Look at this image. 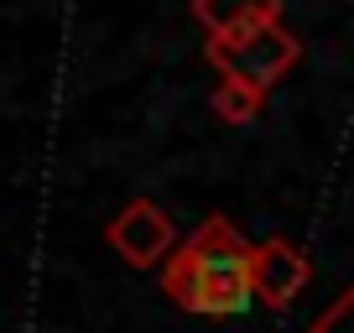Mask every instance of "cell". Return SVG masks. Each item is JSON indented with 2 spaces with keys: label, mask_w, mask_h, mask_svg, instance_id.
<instances>
[{
  "label": "cell",
  "mask_w": 354,
  "mask_h": 333,
  "mask_svg": "<svg viewBox=\"0 0 354 333\" xmlns=\"http://www.w3.org/2000/svg\"><path fill=\"white\" fill-rule=\"evenodd\" d=\"M250 260H255V245L224 213H214L172 250V260L162 266V292L183 312L234 318V312H245L255 302Z\"/></svg>",
  "instance_id": "1"
},
{
  "label": "cell",
  "mask_w": 354,
  "mask_h": 333,
  "mask_svg": "<svg viewBox=\"0 0 354 333\" xmlns=\"http://www.w3.org/2000/svg\"><path fill=\"white\" fill-rule=\"evenodd\" d=\"M297 57H302V42L281 21H245L234 32L209 37V63L219 68V78L250 84V89H271Z\"/></svg>",
  "instance_id": "2"
},
{
  "label": "cell",
  "mask_w": 354,
  "mask_h": 333,
  "mask_svg": "<svg viewBox=\"0 0 354 333\" xmlns=\"http://www.w3.org/2000/svg\"><path fill=\"white\" fill-rule=\"evenodd\" d=\"M104 240H110V250H120V260H131V266H141V271L156 266V260L167 266L172 250H177L172 219H167L151 198H131L125 203V209L104 224Z\"/></svg>",
  "instance_id": "3"
},
{
  "label": "cell",
  "mask_w": 354,
  "mask_h": 333,
  "mask_svg": "<svg viewBox=\"0 0 354 333\" xmlns=\"http://www.w3.org/2000/svg\"><path fill=\"white\" fill-rule=\"evenodd\" d=\"M308 276H313V266H308V256H302L292 240H281V234H277V240L255 245L250 287H255V297H261L266 307H287V302L308 287Z\"/></svg>",
  "instance_id": "4"
},
{
  "label": "cell",
  "mask_w": 354,
  "mask_h": 333,
  "mask_svg": "<svg viewBox=\"0 0 354 333\" xmlns=\"http://www.w3.org/2000/svg\"><path fill=\"white\" fill-rule=\"evenodd\" d=\"M193 16L209 26V37H219L245 21H281V0H193Z\"/></svg>",
  "instance_id": "5"
},
{
  "label": "cell",
  "mask_w": 354,
  "mask_h": 333,
  "mask_svg": "<svg viewBox=\"0 0 354 333\" xmlns=\"http://www.w3.org/2000/svg\"><path fill=\"white\" fill-rule=\"evenodd\" d=\"M261 99L266 89H250V84H234V78H219L214 84V115H219L224 125H250L255 115H261Z\"/></svg>",
  "instance_id": "6"
},
{
  "label": "cell",
  "mask_w": 354,
  "mask_h": 333,
  "mask_svg": "<svg viewBox=\"0 0 354 333\" xmlns=\"http://www.w3.org/2000/svg\"><path fill=\"white\" fill-rule=\"evenodd\" d=\"M308 333H354V281L308 323Z\"/></svg>",
  "instance_id": "7"
}]
</instances>
